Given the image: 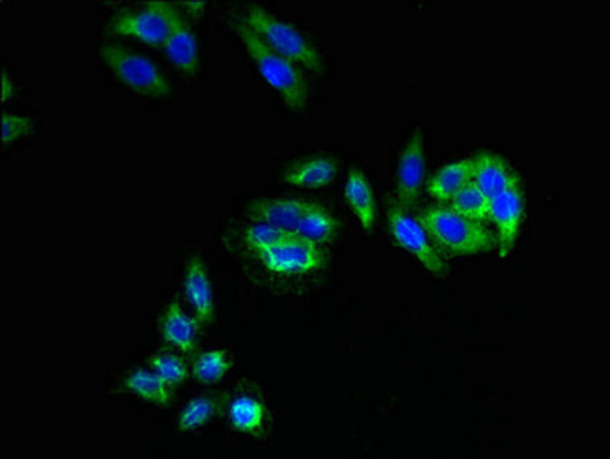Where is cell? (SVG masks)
I'll list each match as a JSON object with an SVG mask.
<instances>
[{"mask_svg":"<svg viewBox=\"0 0 610 459\" xmlns=\"http://www.w3.org/2000/svg\"><path fill=\"white\" fill-rule=\"evenodd\" d=\"M299 237L298 233L284 228L272 226V223L254 222L244 230L243 240L249 248L256 252L273 245L290 241Z\"/></svg>","mask_w":610,"mask_h":459,"instance_id":"25","label":"cell"},{"mask_svg":"<svg viewBox=\"0 0 610 459\" xmlns=\"http://www.w3.org/2000/svg\"><path fill=\"white\" fill-rule=\"evenodd\" d=\"M475 158H464L442 167L427 184V194L440 203L451 200L458 191L473 180Z\"/></svg>","mask_w":610,"mask_h":459,"instance_id":"17","label":"cell"},{"mask_svg":"<svg viewBox=\"0 0 610 459\" xmlns=\"http://www.w3.org/2000/svg\"><path fill=\"white\" fill-rule=\"evenodd\" d=\"M184 288L198 322L203 326L209 325L214 319L216 302H214L210 276L202 259L192 257L188 261L184 277Z\"/></svg>","mask_w":610,"mask_h":459,"instance_id":"14","label":"cell"},{"mask_svg":"<svg viewBox=\"0 0 610 459\" xmlns=\"http://www.w3.org/2000/svg\"><path fill=\"white\" fill-rule=\"evenodd\" d=\"M0 87H2V103H7L13 97L15 87L14 82L9 78L8 72L4 70L2 71V84H0Z\"/></svg>","mask_w":610,"mask_h":459,"instance_id":"27","label":"cell"},{"mask_svg":"<svg viewBox=\"0 0 610 459\" xmlns=\"http://www.w3.org/2000/svg\"><path fill=\"white\" fill-rule=\"evenodd\" d=\"M241 19L277 55L292 61L298 68L323 73L324 62L319 51L295 26L256 4L245 9Z\"/></svg>","mask_w":610,"mask_h":459,"instance_id":"3","label":"cell"},{"mask_svg":"<svg viewBox=\"0 0 610 459\" xmlns=\"http://www.w3.org/2000/svg\"><path fill=\"white\" fill-rule=\"evenodd\" d=\"M388 222L392 239L401 249L411 253L424 268L433 275L445 279L448 265L434 244L421 222L404 211L399 203L391 202L388 208Z\"/></svg>","mask_w":610,"mask_h":459,"instance_id":"5","label":"cell"},{"mask_svg":"<svg viewBox=\"0 0 610 459\" xmlns=\"http://www.w3.org/2000/svg\"><path fill=\"white\" fill-rule=\"evenodd\" d=\"M345 197L361 228L371 232L377 226V199H375L369 179L358 168L349 170L345 184Z\"/></svg>","mask_w":610,"mask_h":459,"instance_id":"15","label":"cell"},{"mask_svg":"<svg viewBox=\"0 0 610 459\" xmlns=\"http://www.w3.org/2000/svg\"><path fill=\"white\" fill-rule=\"evenodd\" d=\"M149 367L162 378L171 389L181 386L188 378L184 358L170 351H159L148 360Z\"/></svg>","mask_w":610,"mask_h":459,"instance_id":"24","label":"cell"},{"mask_svg":"<svg viewBox=\"0 0 610 459\" xmlns=\"http://www.w3.org/2000/svg\"><path fill=\"white\" fill-rule=\"evenodd\" d=\"M425 170L424 135L417 127L401 153L398 169L399 206L410 215L419 203Z\"/></svg>","mask_w":610,"mask_h":459,"instance_id":"9","label":"cell"},{"mask_svg":"<svg viewBox=\"0 0 610 459\" xmlns=\"http://www.w3.org/2000/svg\"><path fill=\"white\" fill-rule=\"evenodd\" d=\"M229 418L234 431L258 432L265 420L264 404L252 397H240L230 404Z\"/></svg>","mask_w":610,"mask_h":459,"instance_id":"22","label":"cell"},{"mask_svg":"<svg viewBox=\"0 0 610 459\" xmlns=\"http://www.w3.org/2000/svg\"><path fill=\"white\" fill-rule=\"evenodd\" d=\"M417 221L438 253L447 257H468L497 249L496 233L484 222L459 216L445 206H430L417 215Z\"/></svg>","mask_w":610,"mask_h":459,"instance_id":"1","label":"cell"},{"mask_svg":"<svg viewBox=\"0 0 610 459\" xmlns=\"http://www.w3.org/2000/svg\"><path fill=\"white\" fill-rule=\"evenodd\" d=\"M123 389L138 399L168 408L174 400V392L152 369H137L123 381Z\"/></svg>","mask_w":610,"mask_h":459,"instance_id":"18","label":"cell"},{"mask_svg":"<svg viewBox=\"0 0 610 459\" xmlns=\"http://www.w3.org/2000/svg\"><path fill=\"white\" fill-rule=\"evenodd\" d=\"M267 272L277 275H302L323 268L325 253L320 245L301 237L255 252Z\"/></svg>","mask_w":610,"mask_h":459,"instance_id":"7","label":"cell"},{"mask_svg":"<svg viewBox=\"0 0 610 459\" xmlns=\"http://www.w3.org/2000/svg\"><path fill=\"white\" fill-rule=\"evenodd\" d=\"M490 202L491 198L472 180L449 200V208L467 219L486 223L490 220Z\"/></svg>","mask_w":610,"mask_h":459,"instance_id":"21","label":"cell"},{"mask_svg":"<svg viewBox=\"0 0 610 459\" xmlns=\"http://www.w3.org/2000/svg\"><path fill=\"white\" fill-rule=\"evenodd\" d=\"M34 129V121L28 116L2 114V145L15 142Z\"/></svg>","mask_w":610,"mask_h":459,"instance_id":"26","label":"cell"},{"mask_svg":"<svg viewBox=\"0 0 610 459\" xmlns=\"http://www.w3.org/2000/svg\"><path fill=\"white\" fill-rule=\"evenodd\" d=\"M338 162L331 157H314L288 168L284 183L296 187L321 188L333 183L338 173Z\"/></svg>","mask_w":610,"mask_h":459,"instance_id":"16","label":"cell"},{"mask_svg":"<svg viewBox=\"0 0 610 459\" xmlns=\"http://www.w3.org/2000/svg\"><path fill=\"white\" fill-rule=\"evenodd\" d=\"M526 213V198L521 187L503 192L491 198L490 220L496 228L499 259L505 261L516 248L521 223Z\"/></svg>","mask_w":610,"mask_h":459,"instance_id":"8","label":"cell"},{"mask_svg":"<svg viewBox=\"0 0 610 459\" xmlns=\"http://www.w3.org/2000/svg\"><path fill=\"white\" fill-rule=\"evenodd\" d=\"M100 56L115 77L137 94L162 100L173 93L164 72L141 53L117 44H103Z\"/></svg>","mask_w":610,"mask_h":459,"instance_id":"4","label":"cell"},{"mask_svg":"<svg viewBox=\"0 0 610 459\" xmlns=\"http://www.w3.org/2000/svg\"><path fill=\"white\" fill-rule=\"evenodd\" d=\"M203 325L196 317H189L174 298L159 319L160 334L165 343L182 354L191 355L197 348L198 335Z\"/></svg>","mask_w":610,"mask_h":459,"instance_id":"12","label":"cell"},{"mask_svg":"<svg viewBox=\"0 0 610 459\" xmlns=\"http://www.w3.org/2000/svg\"><path fill=\"white\" fill-rule=\"evenodd\" d=\"M225 400L223 394H205L191 400L179 416L177 429L186 433L200 428L220 412Z\"/></svg>","mask_w":610,"mask_h":459,"instance_id":"20","label":"cell"},{"mask_svg":"<svg viewBox=\"0 0 610 459\" xmlns=\"http://www.w3.org/2000/svg\"><path fill=\"white\" fill-rule=\"evenodd\" d=\"M295 232L310 242L324 245L335 240L337 221L323 206L313 203L298 222Z\"/></svg>","mask_w":610,"mask_h":459,"instance_id":"19","label":"cell"},{"mask_svg":"<svg viewBox=\"0 0 610 459\" xmlns=\"http://www.w3.org/2000/svg\"><path fill=\"white\" fill-rule=\"evenodd\" d=\"M171 27L164 44L168 58L181 71L192 77L199 68V49L194 31L179 10L171 5Z\"/></svg>","mask_w":610,"mask_h":459,"instance_id":"10","label":"cell"},{"mask_svg":"<svg viewBox=\"0 0 610 459\" xmlns=\"http://www.w3.org/2000/svg\"><path fill=\"white\" fill-rule=\"evenodd\" d=\"M232 28L264 80L280 94L287 110L294 114L303 112L308 104V83L301 68L267 47L241 18L233 21Z\"/></svg>","mask_w":610,"mask_h":459,"instance_id":"2","label":"cell"},{"mask_svg":"<svg viewBox=\"0 0 610 459\" xmlns=\"http://www.w3.org/2000/svg\"><path fill=\"white\" fill-rule=\"evenodd\" d=\"M473 183L492 198L511 188L520 187V176L505 158L483 151L474 156Z\"/></svg>","mask_w":610,"mask_h":459,"instance_id":"11","label":"cell"},{"mask_svg":"<svg viewBox=\"0 0 610 459\" xmlns=\"http://www.w3.org/2000/svg\"><path fill=\"white\" fill-rule=\"evenodd\" d=\"M171 4L151 2L138 10H122L111 21L116 35L134 37L152 47H164L171 27Z\"/></svg>","mask_w":610,"mask_h":459,"instance_id":"6","label":"cell"},{"mask_svg":"<svg viewBox=\"0 0 610 459\" xmlns=\"http://www.w3.org/2000/svg\"><path fill=\"white\" fill-rule=\"evenodd\" d=\"M231 369L228 352L214 348L203 352L192 365V376L202 383H214L223 379Z\"/></svg>","mask_w":610,"mask_h":459,"instance_id":"23","label":"cell"},{"mask_svg":"<svg viewBox=\"0 0 610 459\" xmlns=\"http://www.w3.org/2000/svg\"><path fill=\"white\" fill-rule=\"evenodd\" d=\"M313 202L301 198H256L248 208L249 217L254 222L295 231Z\"/></svg>","mask_w":610,"mask_h":459,"instance_id":"13","label":"cell"}]
</instances>
